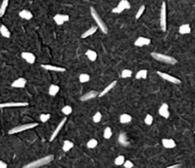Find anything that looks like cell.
<instances>
[{
  "label": "cell",
  "instance_id": "cell-9",
  "mask_svg": "<svg viewBox=\"0 0 195 168\" xmlns=\"http://www.w3.org/2000/svg\"><path fill=\"white\" fill-rule=\"evenodd\" d=\"M66 122H67V116H66V118H63L62 120H61V122L59 123V124L57 125L56 128L54 129V131L52 132V136L50 138V142H52L57 137V135L59 134V132L61 131V129L63 128V127H64V124H66Z\"/></svg>",
  "mask_w": 195,
  "mask_h": 168
},
{
  "label": "cell",
  "instance_id": "cell-16",
  "mask_svg": "<svg viewBox=\"0 0 195 168\" xmlns=\"http://www.w3.org/2000/svg\"><path fill=\"white\" fill-rule=\"evenodd\" d=\"M29 103L25 102H21V103H2L0 104V108H4V107H19V106H28Z\"/></svg>",
  "mask_w": 195,
  "mask_h": 168
},
{
  "label": "cell",
  "instance_id": "cell-36",
  "mask_svg": "<svg viewBox=\"0 0 195 168\" xmlns=\"http://www.w3.org/2000/svg\"><path fill=\"white\" fill-rule=\"evenodd\" d=\"M145 10H146L145 5H142L141 7L139 8V10L137 11V13H136V14H135V19H139L140 17H141V16L143 15V14H144Z\"/></svg>",
  "mask_w": 195,
  "mask_h": 168
},
{
  "label": "cell",
  "instance_id": "cell-12",
  "mask_svg": "<svg viewBox=\"0 0 195 168\" xmlns=\"http://www.w3.org/2000/svg\"><path fill=\"white\" fill-rule=\"evenodd\" d=\"M41 68H43L44 69L54 71V72H65L66 69L62 67H57V66L53 65H41Z\"/></svg>",
  "mask_w": 195,
  "mask_h": 168
},
{
  "label": "cell",
  "instance_id": "cell-28",
  "mask_svg": "<svg viewBox=\"0 0 195 168\" xmlns=\"http://www.w3.org/2000/svg\"><path fill=\"white\" fill-rule=\"evenodd\" d=\"M74 146V143L72 142L71 141H69V140H67V141H64V143H63V151L64 152H68L70 151V150Z\"/></svg>",
  "mask_w": 195,
  "mask_h": 168
},
{
  "label": "cell",
  "instance_id": "cell-11",
  "mask_svg": "<svg viewBox=\"0 0 195 168\" xmlns=\"http://www.w3.org/2000/svg\"><path fill=\"white\" fill-rule=\"evenodd\" d=\"M21 57L25 60V61L30 65L34 64L35 62V55L32 52H29V51H24L21 53Z\"/></svg>",
  "mask_w": 195,
  "mask_h": 168
},
{
  "label": "cell",
  "instance_id": "cell-8",
  "mask_svg": "<svg viewBox=\"0 0 195 168\" xmlns=\"http://www.w3.org/2000/svg\"><path fill=\"white\" fill-rule=\"evenodd\" d=\"M53 20L55 22L58 26H61L63 25L65 22H68L70 20V16L68 14H55L53 16Z\"/></svg>",
  "mask_w": 195,
  "mask_h": 168
},
{
  "label": "cell",
  "instance_id": "cell-43",
  "mask_svg": "<svg viewBox=\"0 0 195 168\" xmlns=\"http://www.w3.org/2000/svg\"><path fill=\"white\" fill-rule=\"evenodd\" d=\"M194 134H195V132H194Z\"/></svg>",
  "mask_w": 195,
  "mask_h": 168
},
{
  "label": "cell",
  "instance_id": "cell-4",
  "mask_svg": "<svg viewBox=\"0 0 195 168\" xmlns=\"http://www.w3.org/2000/svg\"><path fill=\"white\" fill-rule=\"evenodd\" d=\"M38 125V123H30V124H22V125H17V127L11 128L9 130L8 133L10 135H13V134H16V133H20V132L23 131H26L29 129H32L34 128Z\"/></svg>",
  "mask_w": 195,
  "mask_h": 168
},
{
  "label": "cell",
  "instance_id": "cell-17",
  "mask_svg": "<svg viewBox=\"0 0 195 168\" xmlns=\"http://www.w3.org/2000/svg\"><path fill=\"white\" fill-rule=\"evenodd\" d=\"M162 145L165 148L171 149V148H174L176 146V142L172 139H163L162 140Z\"/></svg>",
  "mask_w": 195,
  "mask_h": 168
},
{
  "label": "cell",
  "instance_id": "cell-33",
  "mask_svg": "<svg viewBox=\"0 0 195 168\" xmlns=\"http://www.w3.org/2000/svg\"><path fill=\"white\" fill-rule=\"evenodd\" d=\"M125 157L123 155H120V156H118V157L114 160V163L116 164V165H118V166H120V165H123V163H125Z\"/></svg>",
  "mask_w": 195,
  "mask_h": 168
},
{
  "label": "cell",
  "instance_id": "cell-30",
  "mask_svg": "<svg viewBox=\"0 0 195 168\" xmlns=\"http://www.w3.org/2000/svg\"><path fill=\"white\" fill-rule=\"evenodd\" d=\"M90 79V75L87 74V73H82V74L79 75V82L82 83V84L89 82Z\"/></svg>",
  "mask_w": 195,
  "mask_h": 168
},
{
  "label": "cell",
  "instance_id": "cell-31",
  "mask_svg": "<svg viewBox=\"0 0 195 168\" xmlns=\"http://www.w3.org/2000/svg\"><path fill=\"white\" fill-rule=\"evenodd\" d=\"M103 136H104L105 139L109 140V139H111L112 136V130L111 127H106L105 130H104V134H103Z\"/></svg>",
  "mask_w": 195,
  "mask_h": 168
},
{
  "label": "cell",
  "instance_id": "cell-1",
  "mask_svg": "<svg viewBox=\"0 0 195 168\" xmlns=\"http://www.w3.org/2000/svg\"><path fill=\"white\" fill-rule=\"evenodd\" d=\"M53 159H54L53 155H48L43 158H40V159L33 160V161H32V163H30L26 165H24L22 168H39V167H42V166L47 165L50 163H52Z\"/></svg>",
  "mask_w": 195,
  "mask_h": 168
},
{
  "label": "cell",
  "instance_id": "cell-6",
  "mask_svg": "<svg viewBox=\"0 0 195 168\" xmlns=\"http://www.w3.org/2000/svg\"><path fill=\"white\" fill-rule=\"evenodd\" d=\"M129 9H131V3L127 0H121L116 7L112 9V11L113 14H121L125 10H129Z\"/></svg>",
  "mask_w": 195,
  "mask_h": 168
},
{
  "label": "cell",
  "instance_id": "cell-42",
  "mask_svg": "<svg viewBox=\"0 0 195 168\" xmlns=\"http://www.w3.org/2000/svg\"><path fill=\"white\" fill-rule=\"evenodd\" d=\"M181 167V164L180 163H176V164H173V165H169L166 168H180Z\"/></svg>",
  "mask_w": 195,
  "mask_h": 168
},
{
  "label": "cell",
  "instance_id": "cell-25",
  "mask_svg": "<svg viewBox=\"0 0 195 168\" xmlns=\"http://www.w3.org/2000/svg\"><path fill=\"white\" fill-rule=\"evenodd\" d=\"M85 55H86L88 57V59L91 62H94L97 59V53H96V51H94L93 50H88L86 51V53H85Z\"/></svg>",
  "mask_w": 195,
  "mask_h": 168
},
{
  "label": "cell",
  "instance_id": "cell-13",
  "mask_svg": "<svg viewBox=\"0 0 195 168\" xmlns=\"http://www.w3.org/2000/svg\"><path fill=\"white\" fill-rule=\"evenodd\" d=\"M98 95H99V93L97 92L96 90H90L89 92H87V93H85L84 95H82V97L80 98V100L82 102H87V101H90L91 99L96 98Z\"/></svg>",
  "mask_w": 195,
  "mask_h": 168
},
{
  "label": "cell",
  "instance_id": "cell-24",
  "mask_svg": "<svg viewBox=\"0 0 195 168\" xmlns=\"http://www.w3.org/2000/svg\"><path fill=\"white\" fill-rule=\"evenodd\" d=\"M120 123L121 124H129L131 122V120H132V117L130 115V114H127V113H124V114H122V115H120Z\"/></svg>",
  "mask_w": 195,
  "mask_h": 168
},
{
  "label": "cell",
  "instance_id": "cell-29",
  "mask_svg": "<svg viewBox=\"0 0 195 168\" xmlns=\"http://www.w3.org/2000/svg\"><path fill=\"white\" fill-rule=\"evenodd\" d=\"M9 2H10V0H3L2 1L1 6H0V17H2L5 14L6 10H7V8H8Z\"/></svg>",
  "mask_w": 195,
  "mask_h": 168
},
{
  "label": "cell",
  "instance_id": "cell-18",
  "mask_svg": "<svg viewBox=\"0 0 195 168\" xmlns=\"http://www.w3.org/2000/svg\"><path fill=\"white\" fill-rule=\"evenodd\" d=\"M116 84H117V81H113L112 83H111V84H109V85H108L104 89H103V90L99 93V95H98V96H99V97H104V96H105L106 94H108V93H109V91H111L112 89L115 86H116Z\"/></svg>",
  "mask_w": 195,
  "mask_h": 168
},
{
  "label": "cell",
  "instance_id": "cell-3",
  "mask_svg": "<svg viewBox=\"0 0 195 168\" xmlns=\"http://www.w3.org/2000/svg\"><path fill=\"white\" fill-rule=\"evenodd\" d=\"M150 55L155 60H157V61L162 62V63H166L168 65H176L177 64V60H176L174 57L167 55V54H163V53H160V52H151Z\"/></svg>",
  "mask_w": 195,
  "mask_h": 168
},
{
  "label": "cell",
  "instance_id": "cell-7",
  "mask_svg": "<svg viewBox=\"0 0 195 168\" xmlns=\"http://www.w3.org/2000/svg\"><path fill=\"white\" fill-rule=\"evenodd\" d=\"M157 74L158 76H160L162 79L164 80H166L169 83H172V84H175V85H179V84H181V80H179L178 78H176L172 75H170V74H168L166 72H162V71H157Z\"/></svg>",
  "mask_w": 195,
  "mask_h": 168
},
{
  "label": "cell",
  "instance_id": "cell-23",
  "mask_svg": "<svg viewBox=\"0 0 195 168\" xmlns=\"http://www.w3.org/2000/svg\"><path fill=\"white\" fill-rule=\"evenodd\" d=\"M59 90H60L59 86L54 85V84H52V85L50 86V87H49V95L56 96V94L59 92Z\"/></svg>",
  "mask_w": 195,
  "mask_h": 168
},
{
  "label": "cell",
  "instance_id": "cell-5",
  "mask_svg": "<svg viewBox=\"0 0 195 168\" xmlns=\"http://www.w3.org/2000/svg\"><path fill=\"white\" fill-rule=\"evenodd\" d=\"M160 26L163 32L167 31V5L166 2H163L160 11Z\"/></svg>",
  "mask_w": 195,
  "mask_h": 168
},
{
  "label": "cell",
  "instance_id": "cell-22",
  "mask_svg": "<svg viewBox=\"0 0 195 168\" xmlns=\"http://www.w3.org/2000/svg\"><path fill=\"white\" fill-rule=\"evenodd\" d=\"M118 142H119L120 145H122L123 146L129 145V141H127V134L125 133V132H121V133L119 134Z\"/></svg>",
  "mask_w": 195,
  "mask_h": 168
},
{
  "label": "cell",
  "instance_id": "cell-20",
  "mask_svg": "<svg viewBox=\"0 0 195 168\" xmlns=\"http://www.w3.org/2000/svg\"><path fill=\"white\" fill-rule=\"evenodd\" d=\"M19 16L22 19L25 20H30L33 17V14H32V11H30L29 10H22L19 13Z\"/></svg>",
  "mask_w": 195,
  "mask_h": 168
},
{
  "label": "cell",
  "instance_id": "cell-14",
  "mask_svg": "<svg viewBox=\"0 0 195 168\" xmlns=\"http://www.w3.org/2000/svg\"><path fill=\"white\" fill-rule=\"evenodd\" d=\"M150 39L147 38V37H143V36H140L138 37L135 42H134V46L135 47H144V46H149L150 44Z\"/></svg>",
  "mask_w": 195,
  "mask_h": 168
},
{
  "label": "cell",
  "instance_id": "cell-39",
  "mask_svg": "<svg viewBox=\"0 0 195 168\" xmlns=\"http://www.w3.org/2000/svg\"><path fill=\"white\" fill-rule=\"evenodd\" d=\"M101 119H102V114H101V112H96L94 115H93V121L94 122V123H99L100 121H101Z\"/></svg>",
  "mask_w": 195,
  "mask_h": 168
},
{
  "label": "cell",
  "instance_id": "cell-21",
  "mask_svg": "<svg viewBox=\"0 0 195 168\" xmlns=\"http://www.w3.org/2000/svg\"><path fill=\"white\" fill-rule=\"evenodd\" d=\"M180 34H190L191 32V28L190 24H183L179 27Z\"/></svg>",
  "mask_w": 195,
  "mask_h": 168
},
{
  "label": "cell",
  "instance_id": "cell-2",
  "mask_svg": "<svg viewBox=\"0 0 195 168\" xmlns=\"http://www.w3.org/2000/svg\"><path fill=\"white\" fill-rule=\"evenodd\" d=\"M90 11L91 16H93V18L94 19V21H95L96 24H97V27H98V28L100 29V31H101L102 32H104L105 34H107V33L109 32L108 27H107V25L105 24L104 20H103V19L101 18V16L99 15V14L97 13V11H96L93 7H91V8L90 9Z\"/></svg>",
  "mask_w": 195,
  "mask_h": 168
},
{
  "label": "cell",
  "instance_id": "cell-26",
  "mask_svg": "<svg viewBox=\"0 0 195 168\" xmlns=\"http://www.w3.org/2000/svg\"><path fill=\"white\" fill-rule=\"evenodd\" d=\"M0 34L2 35L5 38H10L11 37V32L9 31V29L6 27L5 25L0 26Z\"/></svg>",
  "mask_w": 195,
  "mask_h": 168
},
{
  "label": "cell",
  "instance_id": "cell-32",
  "mask_svg": "<svg viewBox=\"0 0 195 168\" xmlns=\"http://www.w3.org/2000/svg\"><path fill=\"white\" fill-rule=\"evenodd\" d=\"M132 76V71L131 69H123L122 70V72H121V77L122 78H124V79H126V78H130Z\"/></svg>",
  "mask_w": 195,
  "mask_h": 168
},
{
  "label": "cell",
  "instance_id": "cell-41",
  "mask_svg": "<svg viewBox=\"0 0 195 168\" xmlns=\"http://www.w3.org/2000/svg\"><path fill=\"white\" fill-rule=\"evenodd\" d=\"M0 168H8L7 163H6L5 161L1 160H0Z\"/></svg>",
  "mask_w": 195,
  "mask_h": 168
},
{
  "label": "cell",
  "instance_id": "cell-38",
  "mask_svg": "<svg viewBox=\"0 0 195 168\" xmlns=\"http://www.w3.org/2000/svg\"><path fill=\"white\" fill-rule=\"evenodd\" d=\"M50 118H51V114H49V113H47V114H41V115L39 116V119H40V121L42 123L48 122L49 120H50Z\"/></svg>",
  "mask_w": 195,
  "mask_h": 168
},
{
  "label": "cell",
  "instance_id": "cell-19",
  "mask_svg": "<svg viewBox=\"0 0 195 168\" xmlns=\"http://www.w3.org/2000/svg\"><path fill=\"white\" fill-rule=\"evenodd\" d=\"M97 29H98V27H97V26L90 27L89 29H87L86 32H83V33L81 34V38H82V39H85V38H87V37L90 36V35L94 34V33L96 32V31H97Z\"/></svg>",
  "mask_w": 195,
  "mask_h": 168
},
{
  "label": "cell",
  "instance_id": "cell-40",
  "mask_svg": "<svg viewBox=\"0 0 195 168\" xmlns=\"http://www.w3.org/2000/svg\"><path fill=\"white\" fill-rule=\"evenodd\" d=\"M123 165H124V167L125 168H132L133 167V163H132V161H131V160H125V163H123Z\"/></svg>",
  "mask_w": 195,
  "mask_h": 168
},
{
  "label": "cell",
  "instance_id": "cell-34",
  "mask_svg": "<svg viewBox=\"0 0 195 168\" xmlns=\"http://www.w3.org/2000/svg\"><path fill=\"white\" fill-rule=\"evenodd\" d=\"M62 113L65 116H69L72 113V107L71 105H65L62 108Z\"/></svg>",
  "mask_w": 195,
  "mask_h": 168
},
{
  "label": "cell",
  "instance_id": "cell-27",
  "mask_svg": "<svg viewBox=\"0 0 195 168\" xmlns=\"http://www.w3.org/2000/svg\"><path fill=\"white\" fill-rule=\"evenodd\" d=\"M135 78L137 80H140V79H147L148 78V70L147 69H141V70H139L138 72L136 73L135 75Z\"/></svg>",
  "mask_w": 195,
  "mask_h": 168
},
{
  "label": "cell",
  "instance_id": "cell-35",
  "mask_svg": "<svg viewBox=\"0 0 195 168\" xmlns=\"http://www.w3.org/2000/svg\"><path fill=\"white\" fill-rule=\"evenodd\" d=\"M97 145H98V142H97V140L95 139H90L88 142H87V146L88 148H90V149H93L97 146Z\"/></svg>",
  "mask_w": 195,
  "mask_h": 168
},
{
  "label": "cell",
  "instance_id": "cell-10",
  "mask_svg": "<svg viewBox=\"0 0 195 168\" xmlns=\"http://www.w3.org/2000/svg\"><path fill=\"white\" fill-rule=\"evenodd\" d=\"M158 113H159V115L162 116L163 118L168 119L169 115H170L169 110H168V105L166 103H163L161 105V106L159 107V109H158Z\"/></svg>",
  "mask_w": 195,
  "mask_h": 168
},
{
  "label": "cell",
  "instance_id": "cell-37",
  "mask_svg": "<svg viewBox=\"0 0 195 168\" xmlns=\"http://www.w3.org/2000/svg\"><path fill=\"white\" fill-rule=\"evenodd\" d=\"M144 122H145L146 124L150 125V124H152V123H153V117H152L150 114H147V115H146V117H145Z\"/></svg>",
  "mask_w": 195,
  "mask_h": 168
},
{
  "label": "cell",
  "instance_id": "cell-15",
  "mask_svg": "<svg viewBox=\"0 0 195 168\" xmlns=\"http://www.w3.org/2000/svg\"><path fill=\"white\" fill-rule=\"evenodd\" d=\"M27 84V80L25 78H18V79L14 80L13 83H11V87H15V88H23L25 87Z\"/></svg>",
  "mask_w": 195,
  "mask_h": 168
}]
</instances>
